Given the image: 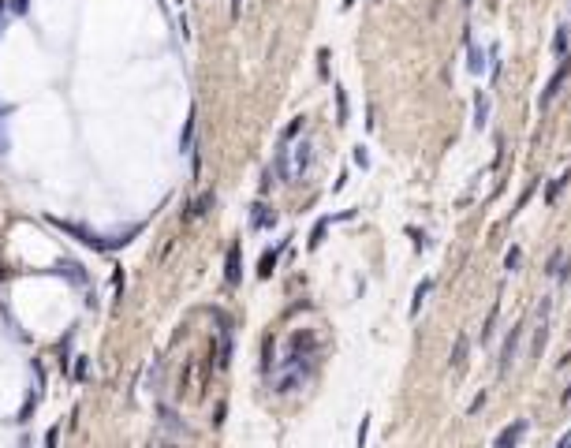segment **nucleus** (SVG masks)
Masks as SVG:
<instances>
[{
    "mask_svg": "<svg viewBox=\"0 0 571 448\" xmlns=\"http://www.w3.org/2000/svg\"><path fill=\"white\" fill-rule=\"evenodd\" d=\"M310 165H314V142L303 138V142H288V146H280L277 153V176L284 183H299L306 172H310Z\"/></svg>",
    "mask_w": 571,
    "mask_h": 448,
    "instance_id": "1",
    "label": "nucleus"
},
{
    "mask_svg": "<svg viewBox=\"0 0 571 448\" xmlns=\"http://www.w3.org/2000/svg\"><path fill=\"white\" fill-rule=\"evenodd\" d=\"M56 224V228H64L68 235H75L79 243H86V247H94V250H112V247H120L124 240H105V235H97V232H86V228H79V224H71V220H60V217H49Z\"/></svg>",
    "mask_w": 571,
    "mask_h": 448,
    "instance_id": "2",
    "label": "nucleus"
},
{
    "mask_svg": "<svg viewBox=\"0 0 571 448\" xmlns=\"http://www.w3.org/2000/svg\"><path fill=\"white\" fill-rule=\"evenodd\" d=\"M567 78H571V52H567V57H560V68H556V75L549 78V86H545V94H541V109H549L553 98L564 90Z\"/></svg>",
    "mask_w": 571,
    "mask_h": 448,
    "instance_id": "3",
    "label": "nucleus"
},
{
    "mask_svg": "<svg viewBox=\"0 0 571 448\" xmlns=\"http://www.w3.org/2000/svg\"><path fill=\"white\" fill-rule=\"evenodd\" d=\"M545 340H549V295H545L541 307H538V329H534V344H530V355H534V359H541Z\"/></svg>",
    "mask_w": 571,
    "mask_h": 448,
    "instance_id": "4",
    "label": "nucleus"
},
{
    "mask_svg": "<svg viewBox=\"0 0 571 448\" xmlns=\"http://www.w3.org/2000/svg\"><path fill=\"white\" fill-rule=\"evenodd\" d=\"M523 322H519L512 333H508V340H504V348H500V377L504 374H512V362H515V351H519V340H523Z\"/></svg>",
    "mask_w": 571,
    "mask_h": 448,
    "instance_id": "5",
    "label": "nucleus"
},
{
    "mask_svg": "<svg viewBox=\"0 0 571 448\" xmlns=\"http://www.w3.org/2000/svg\"><path fill=\"white\" fill-rule=\"evenodd\" d=\"M523 433H527V418H515L512 426H504V430L497 433V441H493V448H515Z\"/></svg>",
    "mask_w": 571,
    "mask_h": 448,
    "instance_id": "6",
    "label": "nucleus"
},
{
    "mask_svg": "<svg viewBox=\"0 0 571 448\" xmlns=\"http://www.w3.org/2000/svg\"><path fill=\"white\" fill-rule=\"evenodd\" d=\"M239 258H243V247H239V243H232V247H228V261H224V281H228V288H236V284L243 281Z\"/></svg>",
    "mask_w": 571,
    "mask_h": 448,
    "instance_id": "7",
    "label": "nucleus"
},
{
    "mask_svg": "<svg viewBox=\"0 0 571 448\" xmlns=\"http://www.w3.org/2000/svg\"><path fill=\"white\" fill-rule=\"evenodd\" d=\"M567 179H571V172H564V176H556V179L545 183V206H556V199H560L564 187H567Z\"/></svg>",
    "mask_w": 571,
    "mask_h": 448,
    "instance_id": "8",
    "label": "nucleus"
},
{
    "mask_svg": "<svg viewBox=\"0 0 571 448\" xmlns=\"http://www.w3.org/2000/svg\"><path fill=\"white\" fill-rule=\"evenodd\" d=\"M210 206H213V191L198 194V199L191 202V209H187V220H198V217H205V213H210Z\"/></svg>",
    "mask_w": 571,
    "mask_h": 448,
    "instance_id": "9",
    "label": "nucleus"
},
{
    "mask_svg": "<svg viewBox=\"0 0 571 448\" xmlns=\"http://www.w3.org/2000/svg\"><path fill=\"white\" fill-rule=\"evenodd\" d=\"M251 224H254V228H269V224H277V213H272L269 206H254Z\"/></svg>",
    "mask_w": 571,
    "mask_h": 448,
    "instance_id": "10",
    "label": "nucleus"
},
{
    "mask_svg": "<svg viewBox=\"0 0 571 448\" xmlns=\"http://www.w3.org/2000/svg\"><path fill=\"white\" fill-rule=\"evenodd\" d=\"M486 124H489V98L474 94V127H486Z\"/></svg>",
    "mask_w": 571,
    "mask_h": 448,
    "instance_id": "11",
    "label": "nucleus"
},
{
    "mask_svg": "<svg viewBox=\"0 0 571 448\" xmlns=\"http://www.w3.org/2000/svg\"><path fill=\"white\" fill-rule=\"evenodd\" d=\"M280 250H284V243L272 247V250H265V254H262V266H258V276H269V273H272V266H277V258H280Z\"/></svg>",
    "mask_w": 571,
    "mask_h": 448,
    "instance_id": "12",
    "label": "nucleus"
},
{
    "mask_svg": "<svg viewBox=\"0 0 571 448\" xmlns=\"http://www.w3.org/2000/svg\"><path fill=\"white\" fill-rule=\"evenodd\" d=\"M467 362V336H456V348H452V370H463Z\"/></svg>",
    "mask_w": 571,
    "mask_h": 448,
    "instance_id": "13",
    "label": "nucleus"
},
{
    "mask_svg": "<svg viewBox=\"0 0 571 448\" xmlns=\"http://www.w3.org/2000/svg\"><path fill=\"white\" fill-rule=\"evenodd\" d=\"M430 288H433V281H422L419 288H414V302H411V314H419V310H422V302H426V295H430Z\"/></svg>",
    "mask_w": 571,
    "mask_h": 448,
    "instance_id": "14",
    "label": "nucleus"
},
{
    "mask_svg": "<svg viewBox=\"0 0 571 448\" xmlns=\"http://www.w3.org/2000/svg\"><path fill=\"white\" fill-rule=\"evenodd\" d=\"M329 224H332V220H321V224H314V232H310V250H318L321 243H325V232H329Z\"/></svg>",
    "mask_w": 571,
    "mask_h": 448,
    "instance_id": "15",
    "label": "nucleus"
},
{
    "mask_svg": "<svg viewBox=\"0 0 571 448\" xmlns=\"http://www.w3.org/2000/svg\"><path fill=\"white\" fill-rule=\"evenodd\" d=\"M336 124H347V94H344V86H336Z\"/></svg>",
    "mask_w": 571,
    "mask_h": 448,
    "instance_id": "16",
    "label": "nucleus"
},
{
    "mask_svg": "<svg viewBox=\"0 0 571 448\" xmlns=\"http://www.w3.org/2000/svg\"><path fill=\"white\" fill-rule=\"evenodd\" d=\"M553 52H556V57H567V26H560V30H556V37H553Z\"/></svg>",
    "mask_w": 571,
    "mask_h": 448,
    "instance_id": "17",
    "label": "nucleus"
},
{
    "mask_svg": "<svg viewBox=\"0 0 571 448\" xmlns=\"http://www.w3.org/2000/svg\"><path fill=\"white\" fill-rule=\"evenodd\" d=\"M497 314H500V307H493V310H489V318H486V329H482V340H486V344L493 340V325H497Z\"/></svg>",
    "mask_w": 571,
    "mask_h": 448,
    "instance_id": "18",
    "label": "nucleus"
},
{
    "mask_svg": "<svg viewBox=\"0 0 571 448\" xmlns=\"http://www.w3.org/2000/svg\"><path fill=\"white\" fill-rule=\"evenodd\" d=\"M519 254H523L519 247H512L508 254H504V269H508V273H515V269H519Z\"/></svg>",
    "mask_w": 571,
    "mask_h": 448,
    "instance_id": "19",
    "label": "nucleus"
},
{
    "mask_svg": "<svg viewBox=\"0 0 571 448\" xmlns=\"http://www.w3.org/2000/svg\"><path fill=\"white\" fill-rule=\"evenodd\" d=\"M318 75H321V78L329 75V49H321V52H318Z\"/></svg>",
    "mask_w": 571,
    "mask_h": 448,
    "instance_id": "20",
    "label": "nucleus"
},
{
    "mask_svg": "<svg viewBox=\"0 0 571 448\" xmlns=\"http://www.w3.org/2000/svg\"><path fill=\"white\" fill-rule=\"evenodd\" d=\"M564 266V250H556V254L549 258V269H545V273H549V276H556V269H560Z\"/></svg>",
    "mask_w": 571,
    "mask_h": 448,
    "instance_id": "21",
    "label": "nucleus"
},
{
    "mask_svg": "<svg viewBox=\"0 0 571 448\" xmlns=\"http://www.w3.org/2000/svg\"><path fill=\"white\" fill-rule=\"evenodd\" d=\"M366 433H370V415L362 418V426H359V448H366Z\"/></svg>",
    "mask_w": 571,
    "mask_h": 448,
    "instance_id": "22",
    "label": "nucleus"
},
{
    "mask_svg": "<svg viewBox=\"0 0 571 448\" xmlns=\"http://www.w3.org/2000/svg\"><path fill=\"white\" fill-rule=\"evenodd\" d=\"M556 276H560V284H571V261L564 258V266L556 269Z\"/></svg>",
    "mask_w": 571,
    "mask_h": 448,
    "instance_id": "23",
    "label": "nucleus"
},
{
    "mask_svg": "<svg viewBox=\"0 0 571 448\" xmlns=\"http://www.w3.org/2000/svg\"><path fill=\"white\" fill-rule=\"evenodd\" d=\"M355 161H359V165H362V168H366V165H370V157H366V150H362V146H359V150H355Z\"/></svg>",
    "mask_w": 571,
    "mask_h": 448,
    "instance_id": "24",
    "label": "nucleus"
},
{
    "mask_svg": "<svg viewBox=\"0 0 571 448\" xmlns=\"http://www.w3.org/2000/svg\"><path fill=\"white\" fill-rule=\"evenodd\" d=\"M56 433H60V430H56V426H53V430H49V441H45V444H49V448H56Z\"/></svg>",
    "mask_w": 571,
    "mask_h": 448,
    "instance_id": "25",
    "label": "nucleus"
},
{
    "mask_svg": "<svg viewBox=\"0 0 571 448\" xmlns=\"http://www.w3.org/2000/svg\"><path fill=\"white\" fill-rule=\"evenodd\" d=\"M239 8H243V0H232V19H239Z\"/></svg>",
    "mask_w": 571,
    "mask_h": 448,
    "instance_id": "26",
    "label": "nucleus"
},
{
    "mask_svg": "<svg viewBox=\"0 0 571 448\" xmlns=\"http://www.w3.org/2000/svg\"><path fill=\"white\" fill-rule=\"evenodd\" d=\"M556 448H571V433H567V437H564L560 444H556Z\"/></svg>",
    "mask_w": 571,
    "mask_h": 448,
    "instance_id": "27",
    "label": "nucleus"
},
{
    "mask_svg": "<svg viewBox=\"0 0 571 448\" xmlns=\"http://www.w3.org/2000/svg\"><path fill=\"white\" fill-rule=\"evenodd\" d=\"M351 4H355V0H344V8H351Z\"/></svg>",
    "mask_w": 571,
    "mask_h": 448,
    "instance_id": "28",
    "label": "nucleus"
},
{
    "mask_svg": "<svg viewBox=\"0 0 571 448\" xmlns=\"http://www.w3.org/2000/svg\"><path fill=\"white\" fill-rule=\"evenodd\" d=\"M471 4H474V0H463V8H471Z\"/></svg>",
    "mask_w": 571,
    "mask_h": 448,
    "instance_id": "29",
    "label": "nucleus"
}]
</instances>
